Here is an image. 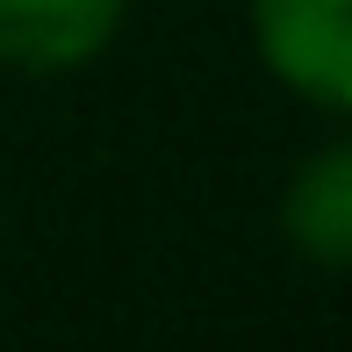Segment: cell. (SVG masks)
Returning a JSON list of instances; mask_svg holds the SVG:
<instances>
[{
	"label": "cell",
	"instance_id": "cell-3",
	"mask_svg": "<svg viewBox=\"0 0 352 352\" xmlns=\"http://www.w3.org/2000/svg\"><path fill=\"white\" fill-rule=\"evenodd\" d=\"M280 230L302 259L316 266H352V144L302 158L280 195Z\"/></svg>",
	"mask_w": 352,
	"mask_h": 352
},
{
	"label": "cell",
	"instance_id": "cell-1",
	"mask_svg": "<svg viewBox=\"0 0 352 352\" xmlns=\"http://www.w3.org/2000/svg\"><path fill=\"white\" fill-rule=\"evenodd\" d=\"M252 36L302 101L352 108V0H252Z\"/></svg>",
	"mask_w": 352,
	"mask_h": 352
},
{
	"label": "cell",
	"instance_id": "cell-2",
	"mask_svg": "<svg viewBox=\"0 0 352 352\" xmlns=\"http://www.w3.org/2000/svg\"><path fill=\"white\" fill-rule=\"evenodd\" d=\"M122 29V0H0V65L72 72L108 51Z\"/></svg>",
	"mask_w": 352,
	"mask_h": 352
}]
</instances>
